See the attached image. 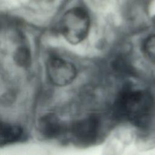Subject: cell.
<instances>
[{"mask_svg":"<svg viewBox=\"0 0 155 155\" xmlns=\"http://www.w3.org/2000/svg\"><path fill=\"white\" fill-rule=\"evenodd\" d=\"M100 127L99 117L91 114L74 122L69 130L73 140L76 143L80 145H90L96 141Z\"/></svg>","mask_w":155,"mask_h":155,"instance_id":"obj_3","label":"cell"},{"mask_svg":"<svg viewBox=\"0 0 155 155\" xmlns=\"http://www.w3.org/2000/svg\"><path fill=\"white\" fill-rule=\"evenodd\" d=\"M142 51L150 61L155 63V35H150L144 40Z\"/></svg>","mask_w":155,"mask_h":155,"instance_id":"obj_8","label":"cell"},{"mask_svg":"<svg viewBox=\"0 0 155 155\" xmlns=\"http://www.w3.org/2000/svg\"><path fill=\"white\" fill-rule=\"evenodd\" d=\"M153 108V97L149 91L126 86L116 99L114 112L117 118L143 128L151 120Z\"/></svg>","mask_w":155,"mask_h":155,"instance_id":"obj_1","label":"cell"},{"mask_svg":"<svg viewBox=\"0 0 155 155\" xmlns=\"http://www.w3.org/2000/svg\"><path fill=\"white\" fill-rule=\"evenodd\" d=\"M24 135V130L19 125L1 122L0 145L1 147L20 141L22 139Z\"/></svg>","mask_w":155,"mask_h":155,"instance_id":"obj_6","label":"cell"},{"mask_svg":"<svg viewBox=\"0 0 155 155\" xmlns=\"http://www.w3.org/2000/svg\"><path fill=\"white\" fill-rule=\"evenodd\" d=\"M14 62L19 67L27 68L31 62V55L30 48L25 45L18 47L13 53Z\"/></svg>","mask_w":155,"mask_h":155,"instance_id":"obj_7","label":"cell"},{"mask_svg":"<svg viewBox=\"0 0 155 155\" xmlns=\"http://www.w3.org/2000/svg\"><path fill=\"white\" fill-rule=\"evenodd\" d=\"M46 71L49 81L59 87L71 83L77 74L76 68L71 62L58 56L50 57L47 60Z\"/></svg>","mask_w":155,"mask_h":155,"instance_id":"obj_4","label":"cell"},{"mask_svg":"<svg viewBox=\"0 0 155 155\" xmlns=\"http://www.w3.org/2000/svg\"><path fill=\"white\" fill-rule=\"evenodd\" d=\"M90 27L89 15L85 10L80 7H75L65 12L59 24L60 32L71 44L83 41L88 34Z\"/></svg>","mask_w":155,"mask_h":155,"instance_id":"obj_2","label":"cell"},{"mask_svg":"<svg viewBox=\"0 0 155 155\" xmlns=\"http://www.w3.org/2000/svg\"><path fill=\"white\" fill-rule=\"evenodd\" d=\"M39 133L45 138L54 139L66 131L63 121L54 113H47L41 117L38 124Z\"/></svg>","mask_w":155,"mask_h":155,"instance_id":"obj_5","label":"cell"}]
</instances>
